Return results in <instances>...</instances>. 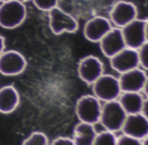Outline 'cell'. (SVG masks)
<instances>
[{
  "label": "cell",
  "instance_id": "ba28073f",
  "mask_svg": "<svg viewBox=\"0 0 148 145\" xmlns=\"http://www.w3.org/2000/svg\"><path fill=\"white\" fill-rule=\"evenodd\" d=\"M110 63L112 69L119 74L136 69L140 66L138 51L125 47L119 53L110 57Z\"/></svg>",
  "mask_w": 148,
  "mask_h": 145
},
{
  "label": "cell",
  "instance_id": "9a60e30c",
  "mask_svg": "<svg viewBox=\"0 0 148 145\" xmlns=\"http://www.w3.org/2000/svg\"><path fill=\"white\" fill-rule=\"evenodd\" d=\"M19 93L15 87L6 85L0 88V113L10 114L19 105Z\"/></svg>",
  "mask_w": 148,
  "mask_h": 145
},
{
  "label": "cell",
  "instance_id": "44dd1931",
  "mask_svg": "<svg viewBox=\"0 0 148 145\" xmlns=\"http://www.w3.org/2000/svg\"><path fill=\"white\" fill-rule=\"evenodd\" d=\"M139 64L145 70H148V41H145L138 49Z\"/></svg>",
  "mask_w": 148,
  "mask_h": 145
},
{
  "label": "cell",
  "instance_id": "83f0119b",
  "mask_svg": "<svg viewBox=\"0 0 148 145\" xmlns=\"http://www.w3.org/2000/svg\"><path fill=\"white\" fill-rule=\"evenodd\" d=\"M141 142H142V144H146V145H148V135H147V136H145V137L143 138L142 141H141Z\"/></svg>",
  "mask_w": 148,
  "mask_h": 145
},
{
  "label": "cell",
  "instance_id": "cb8c5ba5",
  "mask_svg": "<svg viewBox=\"0 0 148 145\" xmlns=\"http://www.w3.org/2000/svg\"><path fill=\"white\" fill-rule=\"evenodd\" d=\"M141 113L144 115V117L148 120V98L144 99V102H143L142 110H141Z\"/></svg>",
  "mask_w": 148,
  "mask_h": 145
},
{
  "label": "cell",
  "instance_id": "9c48e42d",
  "mask_svg": "<svg viewBox=\"0 0 148 145\" xmlns=\"http://www.w3.org/2000/svg\"><path fill=\"white\" fill-rule=\"evenodd\" d=\"M138 15L137 7L128 1H118L110 12V21L117 27L122 28L126 24L135 20Z\"/></svg>",
  "mask_w": 148,
  "mask_h": 145
},
{
  "label": "cell",
  "instance_id": "f1b7e54d",
  "mask_svg": "<svg viewBox=\"0 0 148 145\" xmlns=\"http://www.w3.org/2000/svg\"><path fill=\"white\" fill-rule=\"evenodd\" d=\"M6 1H9V0H0V2H1V3H2V2H6Z\"/></svg>",
  "mask_w": 148,
  "mask_h": 145
},
{
  "label": "cell",
  "instance_id": "7402d4cb",
  "mask_svg": "<svg viewBox=\"0 0 148 145\" xmlns=\"http://www.w3.org/2000/svg\"><path fill=\"white\" fill-rule=\"evenodd\" d=\"M117 144L121 145H138L142 144L141 140L137 139V138L133 137V136L127 135V134L123 133L120 137H117Z\"/></svg>",
  "mask_w": 148,
  "mask_h": 145
},
{
  "label": "cell",
  "instance_id": "30bf717a",
  "mask_svg": "<svg viewBox=\"0 0 148 145\" xmlns=\"http://www.w3.org/2000/svg\"><path fill=\"white\" fill-rule=\"evenodd\" d=\"M125 44L127 47L138 49L146 41L144 29V21L135 19L121 28Z\"/></svg>",
  "mask_w": 148,
  "mask_h": 145
},
{
  "label": "cell",
  "instance_id": "8992f818",
  "mask_svg": "<svg viewBox=\"0 0 148 145\" xmlns=\"http://www.w3.org/2000/svg\"><path fill=\"white\" fill-rule=\"evenodd\" d=\"M26 68V60L21 53L14 49L4 51L0 55V74L6 77L20 75Z\"/></svg>",
  "mask_w": 148,
  "mask_h": 145
},
{
  "label": "cell",
  "instance_id": "3957f363",
  "mask_svg": "<svg viewBox=\"0 0 148 145\" xmlns=\"http://www.w3.org/2000/svg\"><path fill=\"white\" fill-rule=\"evenodd\" d=\"M94 96L102 102L117 100L122 93L119 80L112 75L103 74L92 84Z\"/></svg>",
  "mask_w": 148,
  "mask_h": 145
},
{
  "label": "cell",
  "instance_id": "484cf974",
  "mask_svg": "<svg viewBox=\"0 0 148 145\" xmlns=\"http://www.w3.org/2000/svg\"><path fill=\"white\" fill-rule=\"evenodd\" d=\"M143 92H144V94L147 96L148 98V78L146 79V81H145V84H144V87H143Z\"/></svg>",
  "mask_w": 148,
  "mask_h": 145
},
{
  "label": "cell",
  "instance_id": "277c9868",
  "mask_svg": "<svg viewBox=\"0 0 148 145\" xmlns=\"http://www.w3.org/2000/svg\"><path fill=\"white\" fill-rule=\"evenodd\" d=\"M49 28L53 34H62L64 32L73 34L79 28V23L77 19L62 8L53 7L49 11Z\"/></svg>",
  "mask_w": 148,
  "mask_h": 145
},
{
  "label": "cell",
  "instance_id": "4fadbf2b",
  "mask_svg": "<svg viewBox=\"0 0 148 145\" xmlns=\"http://www.w3.org/2000/svg\"><path fill=\"white\" fill-rule=\"evenodd\" d=\"M99 43L103 55L109 59L126 47L121 28L112 27L99 41Z\"/></svg>",
  "mask_w": 148,
  "mask_h": 145
},
{
  "label": "cell",
  "instance_id": "ac0fdd59",
  "mask_svg": "<svg viewBox=\"0 0 148 145\" xmlns=\"http://www.w3.org/2000/svg\"><path fill=\"white\" fill-rule=\"evenodd\" d=\"M94 144H117V137L115 135V132L105 129L104 131L96 134Z\"/></svg>",
  "mask_w": 148,
  "mask_h": 145
},
{
  "label": "cell",
  "instance_id": "7a4b0ae2",
  "mask_svg": "<svg viewBox=\"0 0 148 145\" xmlns=\"http://www.w3.org/2000/svg\"><path fill=\"white\" fill-rule=\"evenodd\" d=\"M126 116L127 113L122 108L118 99L108 101V102H105L104 105H102L99 122H101L105 129L117 132L122 129Z\"/></svg>",
  "mask_w": 148,
  "mask_h": 145
},
{
  "label": "cell",
  "instance_id": "6da1fadb",
  "mask_svg": "<svg viewBox=\"0 0 148 145\" xmlns=\"http://www.w3.org/2000/svg\"><path fill=\"white\" fill-rule=\"evenodd\" d=\"M26 18V8L21 0H9L0 5V26L4 29H14Z\"/></svg>",
  "mask_w": 148,
  "mask_h": 145
},
{
  "label": "cell",
  "instance_id": "8fae6325",
  "mask_svg": "<svg viewBox=\"0 0 148 145\" xmlns=\"http://www.w3.org/2000/svg\"><path fill=\"white\" fill-rule=\"evenodd\" d=\"M124 134L141 140L148 135V120L142 113L127 114L122 129Z\"/></svg>",
  "mask_w": 148,
  "mask_h": 145
},
{
  "label": "cell",
  "instance_id": "ffe728a7",
  "mask_svg": "<svg viewBox=\"0 0 148 145\" xmlns=\"http://www.w3.org/2000/svg\"><path fill=\"white\" fill-rule=\"evenodd\" d=\"M37 9L49 12L53 7L58 6V0H31Z\"/></svg>",
  "mask_w": 148,
  "mask_h": 145
},
{
  "label": "cell",
  "instance_id": "4316f807",
  "mask_svg": "<svg viewBox=\"0 0 148 145\" xmlns=\"http://www.w3.org/2000/svg\"><path fill=\"white\" fill-rule=\"evenodd\" d=\"M144 29H145V36H146V41H148V19L144 21Z\"/></svg>",
  "mask_w": 148,
  "mask_h": 145
},
{
  "label": "cell",
  "instance_id": "52a82bcc",
  "mask_svg": "<svg viewBox=\"0 0 148 145\" xmlns=\"http://www.w3.org/2000/svg\"><path fill=\"white\" fill-rule=\"evenodd\" d=\"M103 74V63L95 55H87L83 57L78 65V75L86 84L92 85Z\"/></svg>",
  "mask_w": 148,
  "mask_h": 145
},
{
  "label": "cell",
  "instance_id": "d4e9b609",
  "mask_svg": "<svg viewBox=\"0 0 148 145\" xmlns=\"http://www.w3.org/2000/svg\"><path fill=\"white\" fill-rule=\"evenodd\" d=\"M5 51V39L0 34V55Z\"/></svg>",
  "mask_w": 148,
  "mask_h": 145
},
{
  "label": "cell",
  "instance_id": "f546056e",
  "mask_svg": "<svg viewBox=\"0 0 148 145\" xmlns=\"http://www.w3.org/2000/svg\"><path fill=\"white\" fill-rule=\"evenodd\" d=\"M21 1H29V0H21Z\"/></svg>",
  "mask_w": 148,
  "mask_h": 145
},
{
  "label": "cell",
  "instance_id": "2e32d148",
  "mask_svg": "<svg viewBox=\"0 0 148 145\" xmlns=\"http://www.w3.org/2000/svg\"><path fill=\"white\" fill-rule=\"evenodd\" d=\"M96 134L94 124L80 121L74 128L73 140L77 145H92L94 144Z\"/></svg>",
  "mask_w": 148,
  "mask_h": 145
},
{
  "label": "cell",
  "instance_id": "603a6c76",
  "mask_svg": "<svg viewBox=\"0 0 148 145\" xmlns=\"http://www.w3.org/2000/svg\"><path fill=\"white\" fill-rule=\"evenodd\" d=\"M53 145H74V140L73 138L66 137V136H59V137L55 138L51 142Z\"/></svg>",
  "mask_w": 148,
  "mask_h": 145
},
{
  "label": "cell",
  "instance_id": "e0dca14e",
  "mask_svg": "<svg viewBox=\"0 0 148 145\" xmlns=\"http://www.w3.org/2000/svg\"><path fill=\"white\" fill-rule=\"evenodd\" d=\"M118 101L127 114H135L141 112L144 99L140 92H122Z\"/></svg>",
  "mask_w": 148,
  "mask_h": 145
},
{
  "label": "cell",
  "instance_id": "d6986e66",
  "mask_svg": "<svg viewBox=\"0 0 148 145\" xmlns=\"http://www.w3.org/2000/svg\"><path fill=\"white\" fill-rule=\"evenodd\" d=\"M47 143L49 138L43 132L40 131H34L30 133L22 142V144L24 145H47Z\"/></svg>",
  "mask_w": 148,
  "mask_h": 145
},
{
  "label": "cell",
  "instance_id": "5b68a950",
  "mask_svg": "<svg viewBox=\"0 0 148 145\" xmlns=\"http://www.w3.org/2000/svg\"><path fill=\"white\" fill-rule=\"evenodd\" d=\"M101 101L94 95H85L76 104V115L79 121L96 124L99 122L101 115Z\"/></svg>",
  "mask_w": 148,
  "mask_h": 145
},
{
  "label": "cell",
  "instance_id": "5bb4252c",
  "mask_svg": "<svg viewBox=\"0 0 148 145\" xmlns=\"http://www.w3.org/2000/svg\"><path fill=\"white\" fill-rule=\"evenodd\" d=\"M146 79L147 77L144 71L136 68L120 74L118 80L122 92H141Z\"/></svg>",
  "mask_w": 148,
  "mask_h": 145
},
{
  "label": "cell",
  "instance_id": "7c38bea8",
  "mask_svg": "<svg viewBox=\"0 0 148 145\" xmlns=\"http://www.w3.org/2000/svg\"><path fill=\"white\" fill-rule=\"evenodd\" d=\"M112 28V22L104 16H95L84 26V36L92 42H99Z\"/></svg>",
  "mask_w": 148,
  "mask_h": 145
}]
</instances>
